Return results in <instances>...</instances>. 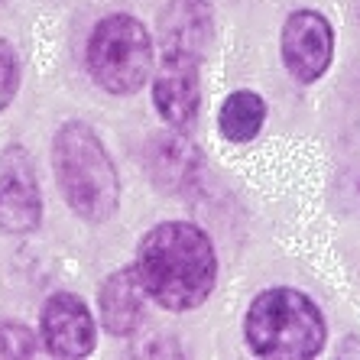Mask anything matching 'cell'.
Listing matches in <instances>:
<instances>
[{
	"mask_svg": "<svg viewBox=\"0 0 360 360\" xmlns=\"http://www.w3.org/2000/svg\"><path fill=\"white\" fill-rule=\"evenodd\" d=\"M39 341L23 321H0V357H33Z\"/></svg>",
	"mask_w": 360,
	"mask_h": 360,
	"instance_id": "cell-13",
	"label": "cell"
},
{
	"mask_svg": "<svg viewBox=\"0 0 360 360\" xmlns=\"http://www.w3.org/2000/svg\"><path fill=\"white\" fill-rule=\"evenodd\" d=\"M243 338L257 357L309 360L325 347L328 328L319 305L299 289H266L250 302L243 319Z\"/></svg>",
	"mask_w": 360,
	"mask_h": 360,
	"instance_id": "cell-3",
	"label": "cell"
},
{
	"mask_svg": "<svg viewBox=\"0 0 360 360\" xmlns=\"http://www.w3.org/2000/svg\"><path fill=\"white\" fill-rule=\"evenodd\" d=\"M17 84H20V59L13 52V46L0 36V110L13 101Z\"/></svg>",
	"mask_w": 360,
	"mask_h": 360,
	"instance_id": "cell-14",
	"label": "cell"
},
{
	"mask_svg": "<svg viewBox=\"0 0 360 360\" xmlns=\"http://www.w3.org/2000/svg\"><path fill=\"white\" fill-rule=\"evenodd\" d=\"M39 335H42V347L52 357L62 360H75V357H88L94 351L98 341V328L88 305L72 292H56L46 299L39 315Z\"/></svg>",
	"mask_w": 360,
	"mask_h": 360,
	"instance_id": "cell-7",
	"label": "cell"
},
{
	"mask_svg": "<svg viewBox=\"0 0 360 360\" xmlns=\"http://www.w3.org/2000/svg\"><path fill=\"white\" fill-rule=\"evenodd\" d=\"M42 218L39 182L33 160L20 146L0 153V231L4 234H30Z\"/></svg>",
	"mask_w": 360,
	"mask_h": 360,
	"instance_id": "cell-6",
	"label": "cell"
},
{
	"mask_svg": "<svg viewBox=\"0 0 360 360\" xmlns=\"http://www.w3.org/2000/svg\"><path fill=\"white\" fill-rule=\"evenodd\" d=\"M214 33V17H211L208 0H169L160 13V52L162 56H179V59L201 62L211 46Z\"/></svg>",
	"mask_w": 360,
	"mask_h": 360,
	"instance_id": "cell-8",
	"label": "cell"
},
{
	"mask_svg": "<svg viewBox=\"0 0 360 360\" xmlns=\"http://www.w3.org/2000/svg\"><path fill=\"white\" fill-rule=\"evenodd\" d=\"M143 302H146V289L140 283L136 266H124L117 273H110L98 295L101 325L108 328L110 335H130L140 325Z\"/></svg>",
	"mask_w": 360,
	"mask_h": 360,
	"instance_id": "cell-11",
	"label": "cell"
},
{
	"mask_svg": "<svg viewBox=\"0 0 360 360\" xmlns=\"http://www.w3.org/2000/svg\"><path fill=\"white\" fill-rule=\"evenodd\" d=\"M263 120H266V101L250 88H240L231 94L218 114L221 136L227 143H250L263 130Z\"/></svg>",
	"mask_w": 360,
	"mask_h": 360,
	"instance_id": "cell-12",
	"label": "cell"
},
{
	"mask_svg": "<svg viewBox=\"0 0 360 360\" xmlns=\"http://www.w3.org/2000/svg\"><path fill=\"white\" fill-rule=\"evenodd\" d=\"M153 104L172 127L192 124L201 104V78L198 62L179 59V56H162L156 78H153Z\"/></svg>",
	"mask_w": 360,
	"mask_h": 360,
	"instance_id": "cell-9",
	"label": "cell"
},
{
	"mask_svg": "<svg viewBox=\"0 0 360 360\" xmlns=\"http://www.w3.org/2000/svg\"><path fill=\"white\" fill-rule=\"evenodd\" d=\"M285 72L302 84L319 82L335 59V30L319 10H295L283 23L279 39Z\"/></svg>",
	"mask_w": 360,
	"mask_h": 360,
	"instance_id": "cell-5",
	"label": "cell"
},
{
	"mask_svg": "<svg viewBox=\"0 0 360 360\" xmlns=\"http://www.w3.org/2000/svg\"><path fill=\"white\" fill-rule=\"evenodd\" d=\"M88 72L108 94L140 91L153 72L150 30L130 13H110L88 39Z\"/></svg>",
	"mask_w": 360,
	"mask_h": 360,
	"instance_id": "cell-4",
	"label": "cell"
},
{
	"mask_svg": "<svg viewBox=\"0 0 360 360\" xmlns=\"http://www.w3.org/2000/svg\"><path fill=\"white\" fill-rule=\"evenodd\" d=\"M134 266L146 295L169 311L198 309L218 283L214 243L188 221H166L153 227L140 240Z\"/></svg>",
	"mask_w": 360,
	"mask_h": 360,
	"instance_id": "cell-1",
	"label": "cell"
},
{
	"mask_svg": "<svg viewBox=\"0 0 360 360\" xmlns=\"http://www.w3.org/2000/svg\"><path fill=\"white\" fill-rule=\"evenodd\" d=\"M52 166L62 198L78 218L101 224L117 211L120 179L110 153L88 124L72 120L56 134L52 143Z\"/></svg>",
	"mask_w": 360,
	"mask_h": 360,
	"instance_id": "cell-2",
	"label": "cell"
},
{
	"mask_svg": "<svg viewBox=\"0 0 360 360\" xmlns=\"http://www.w3.org/2000/svg\"><path fill=\"white\" fill-rule=\"evenodd\" d=\"M198 150L182 134H160L146 146V169H150L153 185H160L169 195L185 192L192 179L198 176Z\"/></svg>",
	"mask_w": 360,
	"mask_h": 360,
	"instance_id": "cell-10",
	"label": "cell"
}]
</instances>
